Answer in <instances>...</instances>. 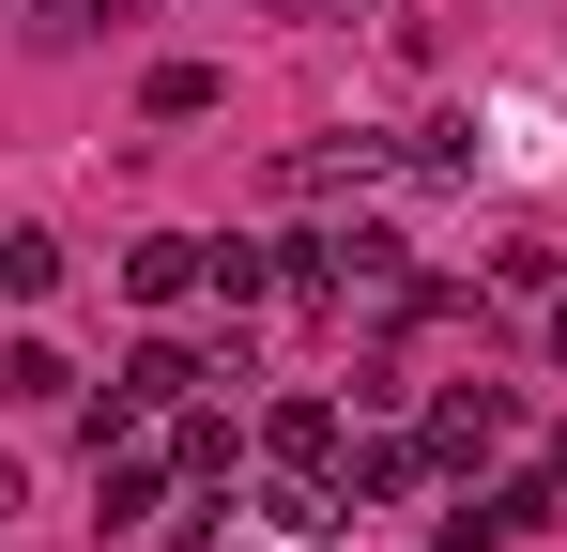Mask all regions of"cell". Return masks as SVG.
Here are the masks:
<instances>
[{
  "mask_svg": "<svg viewBox=\"0 0 567 552\" xmlns=\"http://www.w3.org/2000/svg\"><path fill=\"white\" fill-rule=\"evenodd\" d=\"M553 507H567V476H553V460H537V476H491V491H461V507L430 522V552H506V538H537Z\"/></svg>",
  "mask_w": 567,
  "mask_h": 552,
  "instance_id": "1",
  "label": "cell"
},
{
  "mask_svg": "<svg viewBox=\"0 0 567 552\" xmlns=\"http://www.w3.org/2000/svg\"><path fill=\"white\" fill-rule=\"evenodd\" d=\"M154 507H169V460L107 446V460H93V522H107V538H154Z\"/></svg>",
  "mask_w": 567,
  "mask_h": 552,
  "instance_id": "6",
  "label": "cell"
},
{
  "mask_svg": "<svg viewBox=\"0 0 567 552\" xmlns=\"http://www.w3.org/2000/svg\"><path fill=\"white\" fill-rule=\"evenodd\" d=\"M62 292V246L47 231H0V307H47Z\"/></svg>",
  "mask_w": 567,
  "mask_h": 552,
  "instance_id": "13",
  "label": "cell"
},
{
  "mask_svg": "<svg viewBox=\"0 0 567 552\" xmlns=\"http://www.w3.org/2000/svg\"><path fill=\"white\" fill-rule=\"evenodd\" d=\"M399 491H430V430H353V460H338V507H399Z\"/></svg>",
  "mask_w": 567,
  "mask_h": 552,
  "instance_id": "3",
  "label": "cell"
},
{
  "mask_svg": "<svg viewBox=\"0 0 567 552\" xmlns=\"http://www.w3.org/2000/svg\"><path fill=\"white\" fill-rule=\"evenodd\" d=\"M522 446V399H506V384H445V399H430V460H506Z\"/></svg>",
  "mask_w": 567,
  "mask_h": 552,
  "instance_id": "2",
  "label": "cell"
},
{
  "mask_svg": "<svg viewBox=\"0 0 567 552\" xmlns=\"http://www.w3.org/2000/svg\"><path fill=\"white\" fill-rule=\"evenodd\" d=\"M199 262H215V246H185V231H138V246H123V292H138V307H185Z\"/></svg>",
  "mask_w": 567,
  "mask_h": 552,
  "instance_id": "8",
  "label": "cell"
},
{
  "mask_svg": "<svg viewBox=\"0 0 567 552\" xmlns=\"http://www.w3.org/2000/svg\"><path fill=\"white\" fill-rule=\"evenodd\" d=\"M475 276H491V292H522V307H553V292H567V246H537V231H522V246H491Z\"/></svg>",
  "mask_w": 567,
  "mask_h": 552,
  "instance_id": "12",
  "label": "cell"
},
{
  "mask_svg": "<svg viewBox=\"0 0 567 552\" xmlns=\"http://www.w3.org/2000/svg\"><path fill=\"white\" fill-rule=\"evenodd\" d=\"M261 460H277V476H338V460H353V415H338V399H277V415H261Z\"/></svg>",
  "mask_w": 567,
  "mask_h": 552,
  "instance_id": "4",
  "label": "cell"
},
{
  "mask_svg": "<svg viewBox=\"0 0 567 552\" xmlns=\"http://www.w3.org/2000/svg\"><path fill=\"white\" fill-rule=\"evenodd\" d=\"M138 108H154V123H215V108H230V78H215V62H154V78H138Z\"/></svg>",
  "mask_w": 567,
  "mask_h": 552,
  "instance_id": "9",
  "label": "cell"
},
{
  "mask_svg": "<svg viewBox=\"0 0 567 552\" xmlns=\"http://www.w3.org/2000/svg\"><path fill=\"white\" fill-rule=\"evenodd\" d=\"M16 507H31V476H16V460H0V522H16Z\"/></svg>",
  "mask_w": 567,
  "mask_h": 552,
  "instance_id": "15",
  "label": "cell"
},
{
  "mask_svg": "<svg viewBox=\"0 0 567 552\" xmlns=\"http://www.w3.org/2000/svg\"><path fill=\"white\" fill-rule=\"evenodd\" d=\"M0 399H16V415H62V399H78V368L47 354V338H16V354H0Z\"/></svg>",
  "mask_w": 567,
  "mask_h": 552,
  "instance_id": "10",
  "label": "cell"
},
{
  "mask_svg": "<svg viewBox=\"0 0 567 552\" xmlns=\"http://www.w3.org/2000/svg\"><path fill=\"white\" fill-rule=\"evenodd\" d=\"M199 384H215V354H185V338H138V354H123V384H107V399H123V415H185Z\"/></svg>",
  "mask_w": 567,
  "mask_h": 552,
  "instance_id": "5",
  "label": "cell"
},
{
  "mask_svg": "<svg viewBox=\"0 0 567 552\" xmlns=\"http://www.w3.org/2000/svg\"><path fill=\"white\" fill-rule=\"evenodd\" d=\"M369 170H383L369 139H307V154H291V200H353Z\"/></svg>",
  "mask_w": 567,
  "mask_h": 552,
  "instance_id": "11",
  "label": "cell"
},
{
  "mask_svg": "<svg viewBox=\"0 0 567 552\" xmlns=\"http://www.w3.org/2000/svg\"><path fill=\"white\" fill-rule=\"evenodd\" d=\"M123 16H138V0H47L31 31H47V47H93V31H123Z\"/></svg>",
  "mask_w": 567,
  "mask_h": 552,
  "instance_id": "14",
  "label": "cell"
},
{
  "mask_svg": "<svg viewBox=\"0 0 567 552\" xmlns=\"http://www.w3.org/2000/svg\"><path fill=\"white\" fill-rule=\"evenodd\" d=\"M277 16H369V0H277Z\"/></svg>",
  "mask_w": 567,
  "mask_h": 552,
  "instance_id": "16",
  "label": "cell"
},
{
  "mask_svg": "<svg viewBox=\"0 0 567 552\" xmlns=\"http://www.w3.org/2000/svg\"><path fill=\"white\" fill-rule=\"evenodd\" d=\"M537 338H553V354H567V292H553V307H537Z\"/></svg>",
  "mask_w": 567,
  "mask_h": 552,
  "instance_id": "17",
  "label": "cell"
},
{
  "mask_svg": "<svg viewBox=\"0 0 567 552\" xmlns=\"http://www.w3.org/2000/svg\"><path fill=\"white\" fill-rule=\"evenodd\" d=\"M0 16H16V0H0Z\"/></svg>",
  "mask_w": 567,
  "mask_h": 552,
  "instance_id": "18",
  "label": "cell"
},
{
  "mask_svg": "<svg viewBox=\"0 0 567 552\" xmlns=\"http://www.w3.org/2000/svg\"><path fill=\"white\" fill-rule=\"evenodd\" d=\"M169 476H185V491H230V476H246V430H230L215 399H185V415H169Z\"/></svg>",
  "mask_w": 567,
  "mask_h": 552,
  "instance_id": "7",
  "label": "cell"
}]
</instances>
